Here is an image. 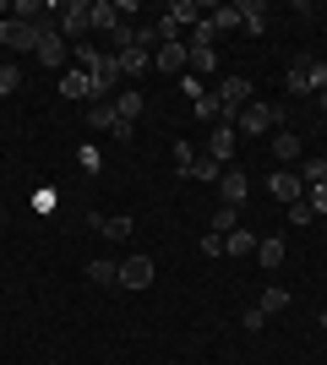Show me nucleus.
Wrapping results in <instances>:
<instances>
[{"instance_id": "1", "label": "nucleus", "mask_w": 327, "mask_h": 365, "mask_svg": "<svg viewBox=\"0 0 327 365\" xmlns=\"http://www.w3.org/2000/svg\"><path fill=\"white\" fill-rule=\"evenodd\" d=\"M55 28H61L66 44H82L93 33V0H66L61 11H55Z\"/></svg>"}, {"instance_id": "2", "label": "nucleus", "mask_w": 327, "mask_h": 365, "mask_svg": "<svg viewBox=\"0 0 327 365\" xmlns=\"http://www.w3.org/2000/svg\"><path fill=\"white\" fill-rule=\"evenodd\" d=\"M267 131H279V109L251 98V104L234 115V137H267Z\"/></svg>"}, {"instance_id": "3", "label": "nucleus", "mask_w": 327, "mask_h": 365, "mask_svg": "<svg viewBox=\"0 0 327 365\" xmlns=\"http://www.w3.org/2000/svg\"><path fill=\"white\" fill-rule=\"evenodd\" d=\"M0 44H6V49H38V22L6 16V22H0Z\"/></svg>"}, {"instance_id": "4", "label": "nucleus", "mask_w": 327, "mask_h": 365, "mask_svg": "<svg viewBox=\"0 0 327 365\" xmlns=\"http://www.w3.org/2000/svg\"><path fill=\"white\" fill-rule=\"evenodd\" d=\"M186 66H191V55H186V44H180V38L153 49V71H158V76H186Z\"/></svg>"}, {"instance_id": "5", "label": "nucleus", "mask_w": 327, "mask_h": 365, "mask_svg": "<svg viewBox=\"0 0 327 365\" xmlns=\"http://www.w3.org/2000/svg\"><path fill=\"white\" fill-rule=\"evenodd\" d=\"M88 76H93V104H104V98H115V88H120V61H115V55H104Z\"/></svg>"}, {"instance_id": "6", "label": "nucleus", "mask_w": 327, "mask_h": 365, "mask_svg": "<svg viewBox=\"0 0 327 365\" xmlns=\"http://www.w3.org/2000/svg\"><path fill=\"white\" fill-rule=\"evenodd\" d=\"M267 191H273V202H300L306 197V180H300V169H273V180H267Z\"/></svg>"}, {"instance_id": "7", "label": "nucleus", "mask_w": 327, "mask_h": 365, "mask_svg": "<svg viewBox=\"0 0 327 365\" xmlns=\"http://www.w3.org/2000/svg\"><path fill=\"white\" fill-rule=\"evenodd\" d=\"M218 98H224V109H229V125H234V115L251 104V76H224V82H218Z\"/></svg>"}, {"instance_id": "8", "label": "nucleus", "mask_w": 327, "mask_h": 365, "mask_svg": "<svg viewBox=\"0 0 327 365\" xmlns=\"http://www.w3.org/2000/svg\"><path fill=\"white\" fill-rule=\"evenodd\" d=\"M251 197V180H246V169H224V175H218V202H229V207H240V202Z\"/></svg>"}, {"instance_id": "9", "label": "nucleus", "mask_w": 327, "mask_h": 365, "mask_svg": "<svg viewBox=\"0 0 327 365\" xmlns=\"http://www.w3.org/2000/svg\"><path fill=\"white\" fill-rule=\"evenodd\" d=\"M147 284H153V257H125L120 262V289H147Z\"/></svg>"}, {"instance_id": "10", "label": "nucleus", "mask_w": 327, "mask_h": 365, "mask_svg": "<svg viewBox=\"0 0 327 365\" xmlns=\"http://www.w3.org/2000/svg\"><path fill=\"white\" fill-rule=\"evenodd\" d=\"M207 158L229 169V158H234V125H229V120H224V125H213V137H207Z\"/></svg>"}, {"instance_id": "11", "label": "nucleus", "mask_w": 327, "mask_h": 365, "mask_svg": "<svg viewBox=\"0 0 327 365\" xmlns=\"http://www.w3.org/2000/svg\"><path fill=\"white\" fill-rule=\"evenodd\" d=\"M273 158H279V169H300V137L295 131H273Z\"/></svg>"}, {"instance_id": "12", "label": "nucleus", "mask_w": 327, "mask_h": 365, "mask_svg": "<svg viewBox=\"0 0 327 365\" xmlns=\"http://www.w3.org/2000/svg\"><path fill=\"white\" fill-rule=\"evenodd\" d=\"M284 257H289V245H284L279 235H262V240H256V262H262L267 273H279V267H284Z\"/></svg>"}, {"instance_id": "13", "label": "nucleus", "mask_w": 327, "mask_h": 365, "mask_svg": "<svg viewBox=\"0 0 327 365\" xmlns=\"http://www.w3.org/2000/svg\"><path fill=\"white\" fill-rule=\"evenodd\" d=\"M115 61H120V76H142V71H153V55L142 44H131V49H115Z\"/></svg>"}, {"instance_id": "14", "label": "nucleus", "mask_w": 327, "mask_h": 365, "mask_svg": "<svg viewBox=\"0 0 327 365\" xmlns=\"http://www.w3.org/2000/svg\"><path fill=\"white\" fill-rule=\"evenodd\" d=\"M164 16H170L175 28H197L207 16V6H197V0H175V6H164Z\"/></svg>"}, {"instance_id": "15", "label": "nucleus", "mask_w": 327, "mask_h": 365, "mask_svg": "<svg viewBox=\"0 0 327 365\" xmlns=\"http://www.w3.org/2000/svg\"><path fill=\"white\" fill-rule=\"evenodd\" d=\"M88 229H98V235H104V240H125V235H131V218H104V213H88Z\"/></svg>"}, {"instance_id": "16", "label": "nucleus", "mask_w": 327, "mask_h": 365, "mask_svg": "<svg viewBox=\"0 0 327 365\" xmlns=\"http://www.w3.org/2000/svg\"><path fill=\"white\" fill-rule=\"evenodd\" d=\"M186 55H191V66H186L191 76H213V71H218V55H213V44H186Z\"/></svg>"}, {"instance_id": "17", "label": "nucleus", "mask_w": 327, "mask_h": 365, "mask_svg": "<svg viewBox=\"0 0 327 365\" xmlns=\"http://www.w3.org/2000/svg\"><path fill=\"white\" fill-rule=\"evenodd\" d=\"M109 104H115V115H120V120H131V125H137V115L147 109V98H142L137 88H125L120 98H109Z\"/></svg>"}, {"instance_id": "18", "label": "nucleus", "mask_w": 327, "mask_h": 365, "mask_svg": "<svg viewBox=\"0 0 327 365\" xmlns=\"http://www.w3.org/2000/svg\"><path fill=\"white\" fill-rule=\"evenodd\" d=\"M88 278L98 289H120V262H88Z\"/></svg>"}, {"instance_id": "19", "label": "nucleus", "mask_w": 327, "mask_h": 365, "mask_svg": "<svg viewBox=\"0 0 327 365\" xmlns=\"http://www.w3.org/2000/svg\"><path fill=\"white\" fill-rule=\"evenodd\" d=\"M240 28H246V33L267 28V6H262V0H240Z\"/></svg>"}, {"instance_id": "20", "label": "nucleus", "mask_w": 327, "mask_h": 365, "mask_svg": "<svg viewBox=\"0 0 327 365\" xmlns=\"http://www.w3.org/2000/svg\"><path fill=\"white\" fill-rule=\"evenodd\" d=\"M61 93H66V98H93V76H88V71H66Z\"/></svg>"}, {"instance_id": "21", "label": "nucleus", "mask_w": 327, "mask_h": 365, "mask_svg": "<svg viewBox=\"0 0 327 365\" xmlns=\"http://www.w3.org/2000/svg\"><path fill=\"white\" fill-rule=\"evenodd\" d=\"M93 28L98 33H115V28H120V6H115V0H93Z\"/></svg>"}, {"instance_id": "22", "label": "nucleus", "mask_w": 327, "mask_h": 365, "mask_svg": "<svg viewBox=\"0 0 327 365\" xmlns=\"http://www.w3.org/2000/svg\"><path fill=\"white\" fill-rule=\"evenodd\" d=\"M256 311H262V317H279V311H289V289L267 284V289H262V300H256Z\"/></svg>"}, {"instance_id": "23", "label": "nucleus", "mask_w": 327, "mask_h": 365, "mask_svg": "<svg viewBox=\"0 0 327 365\" xmlns=\"http://www.w3.org/2000/svg\"><path fill=\"white\" fill-rule=\"evenodd\" d=\"M207 229H213V235H234V229H240V207L218 202V207H213V224H207Z\"/></svg>"}, {"instance_id": "24", "label": "nucleus", "mask_w": 327, "mask_h": 365, "mask_svg": "<svg viewBox=\"0 0 327 365\" xmlns=\"http://www.w3.org/2000/svg\"><path fill=\"white\" fill-rule=\"evenodd\" d=\"M256 251V235L251 229H234V235H224V257H251Z\"/></svg>"}, {"instance_id": "25", "label": "nucleus", "mask_w": 327, "mask_h": 365, "mask_svg": "<svg viewBox=\"0 0 327 365\" xmlns=\"http://www.w3.org/2000/svg\"><path fill=\"white\" fill-rule=\"evenodd\" d=\"M207 22H213V33L240 28V6H213V11H207Z\"/></svg>"}, {"instance_id": "26", "label": "nucleus", "mask_w": 327, "mask_h": 365, "mask_svg": "<svg viewBox=\"0 0 327 365\" xmlns=\"http://www.w3.org/2000/svg\"><path fill=\"white\" fill-rule=\"evenodd\" d=\"M289 93H295V98L311 93V61H295V66H289Z\"/></svg>"}, {"instance_id": "27", "label": "nucleus", "mask_w": 327, "mask_h": 365, "mask_svg": "<svg viewBox=\"0 0 327 365\" xmlns=\"http://www.w3.org/2000/svg\"><path fill=\"white\" fill-rule=\"evenodd\" d=\"M115 120H120V115H115V104H109V98L88 109V125H93V131H115Z\"/></svg>"}, {"instance_id": "28", "label": "nucleus", "mask_w": 327, "mask_h": 365, "mask_svg": "<svg viewBox=\"0 0 327 365\" xmlns=\"http://www.w3.org/2000/svg\"><path fill=\"white\" fill-rule=\"evenodd\" d=\"M300 180H306V185H322L327 180V158H300Z\"/></svg>"}, {"instance_id": "29", "label": "nucleus", "mask_w": 327, "mask_h": 365, "mask_svg": "<svg viewBox=\"0 0 327 365\" xmlns=\"http://www.w3.org/2000/svg\"><path fill=\"white\" fill-rule=\"evenodd\" d=\"M16 88H22V71H16L11 61H0V98H11Z\"/></svg>"}, {"instance_id": "30", "label": "nucleus", "mask_w": 327, "mask_h": 365, "mask_svg": "<svg viewBox=\"0 0 327 365\" xmlns=\"http://www.w3.org/2000/svg\"><path fill=\"white\" fill-rule=\"evenodd\" d=\"M306 207H311L316 218H327V180L322 185H306Z\"/></svg>"}, {"instance_id": "31", "label": "nucleus", "mask_w": 327, "mask_h": 365, "mask_svg": "<svg viewBox=\"0 0 327 365\" xmlns=\"http://www.w3.org/2000/svg\"><path fill=\"white\" fill-rule=\"evenodd\" d=\"M191 164H197V148H191V142H175V175H191Z\"/></svg>"}, {"instance_id": "32", "label": "nucleus", "mask_w": 327, "mask_h": 365, "mask_svg": "<svg viewBox=\"0 0 327 365\" xmlns=\"http://www.w3.org/2000/svg\"><path fill=\"white\" fill-rule=\"evenodd\" d=\"M191 175H197V180H207V185H218L224 164H213V158H197V164H191Z\"/></svg>"}, {"instance_id": "33", "label": "nucleus", "mask_w": 327, "mask_h": 365, "mask_svg": "<svg viewBox=\"0 0 327 365\" xmlns=\"http://www.w3.org/2000/svg\"><path fill=\"white\" fill-rule=\"evenodd\" d=\"M311 207H306V197H300V202H289V224H295V229H306V224H311Z\"/></svg>"}, {"instance_id": "34", "label": "nucleus", "mask_w": 327, "mask_h": 365, "mask_svg": "<svg viewBox=\"0 0 327 365\" xmlns=\"http://www.w3.org/2000/svg\"><path fill=\"white\" fill-rule=\"evenodd\" d=\"M180 88H186V98H191V104H197V98H202V93H207V88H202V76H191V71L180 76Z\"/></svg>"}, {"instance_id": "35", "label": "nucleus", "mask_w": 327, "mask_h": 365, "mask_svg": "<svg viewBox=\"0 0 327 365\" xmlns=\"http://www.w3.org/2000/svg\"><path fill=\"white\" fill-rule=\"evenodd\" d=\"M202 257H224V235H213V229H207V235H202Z\"/></svg>"}, {"instance_id": "36", "label": "nucleus", "mask_w": 327, "mask_h": 365, "mask_svg": "<svg viewBox=\"0 0 327 365\" xmlns=\"http://www.w3.org/2000/svg\"><path fill=\"white\" fill-rule=\"evenodd\" d=\"M311 93H327V61H311Z\"/></svg>"}, {"instance_id": "37", "label": "nucleus", "mask_w": 327, "mask_h": 365, "mask_svg": "<svg viewBox=\"0 0 327 365\" xmlns=\"http://www.w3.org/2000/svg\"><path fill=\"white\" fill-rule=\"evenodd\" d=\"M316 109H322V120H327V93H316Z\"/></svg>"}, {"instance_id": "38", "label": "nucleus", "mask_w": 327, "mask_h": 365, "mask_svg": "<svg viewBox=\"0 0 327 365\" xmlns=\"http://www.w3.org/2000/svg\"><path fill=\"white\" fill-rule=\"evenodd\" d=\"M316 327H322V333H327V311H322V317H316Z\"/></svg>"}, {"instance_id": "39", "label": "nucleus", "mask_w": 327, "mask_h": 365, "mask_svg": "<svg viewBox=\"0 0 327 365\" xmlns=\"http://www.w3.org/2000/svg\"><path fill=\"white\" fill-rule=\"evenodd\" d=\"M0 224H6V207H0Z\"/></svg>"}]
</instances>
